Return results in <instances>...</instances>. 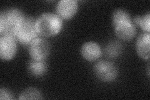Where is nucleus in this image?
Wrapping results in <instances>:
<instances>
[{
	"instance_id": "obj_6",
	"label": "nucleus",
	"mask_w": 150,
	"mask_h": 100,
	"mask_svg": "<svg viewBox=\"0 0 150 100\" xmlns=\"http://www.w3.org/2000/svg\"><path fill=\"white\" fill-rule=\"evenodd\" d=\"M16 39L11 36L2 35L0 37V57L4 61L13 59L16 54Z\"/></svg>"
},
{
	"instance_id": "obj_7",
	"label": "nucleus",
	"mask_w": 150,
	"mask_h": 100,
	"mask_svg": "<svg viewBox=\"0 0 150 100\" xmlns=\"http://www.w3.org/2000/svg\"><path fill=\"white\" fill-rule=\"evenodd\" d=\"M78 4L75 0H62L57 4L58 15L64 20L72 18L78 11Z\"/></svg>"
},
{
	"instance_id": "obj_8",
	"label": "nucleus",
	"mask_w": 150,
	"mask_h": 100,
	"mask_svg": "<svg viewBox=\"0 0 150 100\" xmlns=\"http://www.w3.org/2000/svg\"><path fill=\"white\" fill-rule=\"evenodd\" d=\"M114 28L116 36L123 41L132 40L137 33V28L132 20L120 23Z\"/></svg>"
},
{
	"instance_id": "obj_9",
	"label": "nucleus",
	"mask_w": 150,
	"mask_h": 100,
	"mask_svg": "<svg viewBox=\"0 0 150 100\" xmlns=\"http://www.w3.org/2000/svg\"><path fill=\"white\" fill-rule=\"evenodd\" d=\"M81 53L84 60L88 61H94L101 56L102 51L100 46L96 43L88 41L82 46Z\"/></svg>"
},
{
	"instance_id": "obj_10",
	"label": "nucleus",
	"mask_w": 150,
	"mask_h": 100,
	"mask_svg": "<svg viewBox=\"0 0 150 100\" xmlns=\"http://www.w3.org/2000/svg\"><path fill=\"white\" fill-rule=\"evenodd\" d=\"M136 49L138 55L144 60H148L150 56V35L149 33H144L138 38Z\"/></svg>"
},
{
	"instance_id": "obj_14",
	"label": "nucleus",
	"mask_w": 150,
	"mask_h": 100,
	"mask_svg": "<svg viewBox=\"0 0 150 100\" xmlns=\"http://www.w3.org/2000/svg\"><path fill=\"white\" fill-rule=\"evenodd\" d=\"M134 23L141 27L146 33H149L150 14L148 12L143 16H138L134 18Z\"/></svg>"
},
{
	"instance_id": "obj_3",
	"label": "nucleus",
	"mask_w": 150,
	"mask_h": 100,
	"mask_svg": "<svg viewBox=\"0 0 150 100\" xmlns=\"http://www.w3.org/2000/svg\"><path fill=\"white\" fill-rule=\"evenodd\" d=\"M36 20L30 16H24L15 35L16 40L23 45H30L38 38Z\"/></svg>"
},
{
	"instance_id": "obj_2",
	"label": "nucleus",
	"mask_w": 150,
	"mask_h": 100,
	"mask_svg": "<svg viewBox=\"0 0 150 100\" xmlns=\"http://www.w3.org/2000/svg\"><path fill=\"white\" fill-rule=\"evenodd\" d=\"M25 15L17 8H11L0 13V33L1 35L15 38L18 28Z\"/></svg>"
},
{
	"instance_id": "obj_15",
	"label": "nucleus",
	"mask_w": 150,
	"mask_h": 100,
	"mask_svg": "<svg viewBox=\"0 0 150 100\" xmlns=\"http://www.w3.org/2000/svg\"><path fill=\"white\" fill-rule=\"evenodd\" d=\"M121 46L118 43H111L107 47L106 53L107 55L110 57H116L121 53Z\"/></svg>"
},
{
	"instance_id": "obj_1",
	"label": "nucleus",
	"mask_w": 150,
	"mask_h": 100,
	"mask_svg": "<svg viewBox=\"0 0 150 100\" xmlns=\"http://www.w3.org/2000/svg\"><path fill=\"white\" fill-rule=\"evenodd\" d=\"M63 20L58 15L51 13H45L36 20V30L43 37L54 36L62 30Z\"/></svg>"
},
{
	"instance_id": "obj_13",
	"label": "nucleus",
	"mask_w": 150,
	"mask_h": 100,
	"mask_svg": "<svg viewBox=\"0 0 150 100\" xmlns=\"http://www.w3.org/2000/svg\"><path fill=\"white\" fill-rule=\"evenodd\" d=\"M19 99H41L43 95L35 88H28L25 89L20 95Z\"/></svg>"
},
{
	"instance_id": "obj_4",
	"label": "nucleus",
	"mask_w": 150,
	"mask_h": 100,
	"mask_svg": "<svg viewBox=\"0 0 150 100\" xmlns=\"http://www.w3.org/2000/svg\"><path fill=\"white\" fill-rule=\"evenodd\" d=\"M94 72L98 79L106 83L113 82L118 74L115 65L108 61H98L94 67Z\"/></svg>"
},
{
	"instance_id": "obj_12",
	"label": "nucleus",
	"mask_w": 150,
	"mask_h": 100,
	"mask_svg": "<svg viewBox=\"0 0 150 100\" xmlns=\"http://www.w3.org/2000/svg\"><path fill=\"white\" fill-rule=\"evenodd\" d=\"M129 21H131V16L129 14L125 9H117L112 14V21L114 27L120 23Z\"/></svg>"
},
{
	"instance_id": "obj_5",
	"label": "nucleus",
	"mask_w": 150,
	"mask_h": 100,
	"mask_svg": "<svg viewBox=\"0 0 150 100\" xmlns=\"http://www.w3.org/2000/svg\"><path fill=\"white\" fill-rule=\"evenodd\" d=\"M29 51L33 60H45L50 53V45L43 38L38 37L30 44Z\"/></svg>"
},
{
	"instance_id": "obj_16",
	"label": "nucleus",
	"mask_w": 150,
	"mask_h": 100,
	"mask_svg": "<svg viewBox=\"0 0 150 100\" xmlns=\"http://www.w3.org/2000/svg\"><path fill=\"white\" fill-rule=\"evenodd\" d=\"M0 99H14L13 94L9 89H7L6 88H1V89H0Z\"/></svg>"
},
{
	"instance_id": "obj_11",
	"label": "nucleus",
	"mask_w": 150,
	"mask_h": 100,
	"mask_svg": "<svg viewBox=\"0 0 150 100\" xmlns=\"http://www.w3.org/2000/svg\"><path fill=\"white\" fill-rule=\"evenodd\" d=\"M28 70L31 76L36 78H41L46 74L48 71V65L44 60L32 59L28 64Z\"/></svg>"
}]
</instances>
